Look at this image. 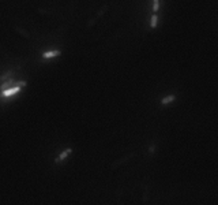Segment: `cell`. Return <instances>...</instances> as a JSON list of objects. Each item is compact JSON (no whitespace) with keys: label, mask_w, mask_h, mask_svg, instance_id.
<instances>
[{"label":"cell","mask_w":218,"mask_h":205,"mask_svg":"<svg viewBox=\"0 0 218 205\" xmlns=\"http://www.w3.org/2000/svg\"><path fill=\"white\" fill-rule=\"evenodd\" d=\"M20 89H22V86H16V85L14 84L12 88H8V89H6V90L0 92V97H11V96L19 93Z\"/></svg>","instance_id":"7a4b0ae2"},{"label":"cell","mask_w":218,"mask_h":205,"mask_svg":"<svg viewBox=\"0 0 218 205\" xmlns=\"http://www.w3.org/2000/svg\"><path fill=\"white\" fill-rule=\"evenodd\" d=\"M176 98H177L176 94H168V96H165V97L161 98V105H162V107H165V105H168V104H170V102H173Z\"/></svg>","instance_id":"3957f363"},{"label":"cell","mask_w":218,"mask_h":205,"mask_svg":"<svg viewBox=\"0 0 218 205\" xmlns=\"http://www.w3.org/2000/svg\"><path fill=\"white\" fill-rule=\"evenodd\" d=\"M72 152H74V149L71 148V146H68V148L63 149V150H61V152L59 153V155L56 156V159H54V164H60V163L66 162V160L68 159V156H70Z\"/></svg>","instance_id":"6da1fadb"},{"label":"cell","mask_w":218,"mask_h":205,"mask_svg":"<svg viewBox=\"0 0 218 205\" xmlns=\"http://www.w3.org/2000/svg\"><path fill=\"white\" fill-rule=\"evenodd\" d=\"M159 10V0H153V12L157 14Z\"/></svg>","instance_id":"52a82bcc"},{"label":"cell","mask_w":218,"mask_h":205,"mask_svg":"<svg viewBox=\"0 0 218 205\" xmlns=\"http://www.w3.org/2000/svg\"><path fill=\"white\" fill-rule=\"evenodd\" d=\"M14 86V81H12V78H10L8 81H6L4 84L2 85V90H6V89H8V88H12Z\"/></svg>","instance_id":"8992f818"},{"label":"cell","mask_w":218,"mask_h":205,"mask_svg":"<svg viewBox=\"0 0 218 205\" xmlns=\"http://www.w3.org/2000/svg\"><path fill=\"white\" fill-rule=\"evenodd\" d=\"M155 150H157V146L155 145H151L149 148V153H150V155H153V153H155Z\"/></svg>","instance_id":"9c48e42d"},{"label":"cell","mask_w":218,"mask_h":205,"mask_svg":"<svg viewBox=\"0 0 218 205\" xmlns=\"http://www.w3.org/2000/svg\"><path fill=\"white\" fill-rule=\"evenodd\" d=\"M157 25H158V15H157V14H153L151 18H150V27L154 30Z\"/></svg>","instance_id":"5b68a950"},{"label":"cell","mask_w":218,"mask_h":205,"mask_svg":"<svg viewBox=\"0 0 218 205\" xmlns=\"http://www.w3.org/2000/svg\"><path fill=\"white\" fill-rule=\"evenodd\" d=\"M60 55H61V52L59 49H54V51H48V52H44L42 57H44V59H52V57L60 56Z\"/></svg>","instance_id":"277c9868"},{"label":"cell","mask_w":218,"mask_h":205,"mask_svg":"<svg viewBox=\"0 0 218 205\" xmlns=\"http://www.w3.org/2000/svg\"><path fill=\"white\" fill-rule=\"evenodd\" d=\"M11 74H12L11 71H7L4 75H2V77H0V81H4V80H7V78H10V75H11Z\"/></svg>","instance_id":"ba28073f"}]
</instances>
